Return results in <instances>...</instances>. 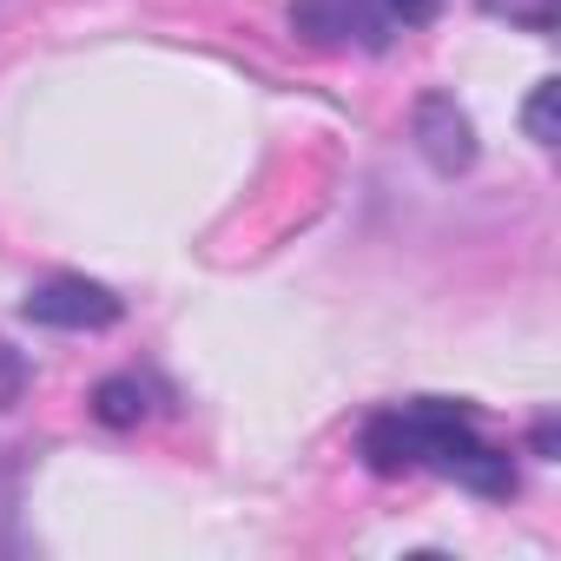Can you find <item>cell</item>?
Listing matches in <instances>:
<instances>
[{"mask_svg": "<svg viewBox=\"0 0 561 561\" xmlns=\"http://www.w3.org/2000/svg\"><path fill=\"white\" fill-rule=\"evenodd\" d=\"M377 14H383L390 27H430V21L443 14V0H377Z\"/></svg>", "mask_w": 561, "mask_h": 561, "instance_id": "obj_9", "label": "cell"}, {"mask_svg": "<svg viewBox=\"0 0 561 561\" xmlns=\"http://www.w3.org/2000/svg\"><path fill=\"white\" fill-rule=\"evenodd\" d=\"M554 93H561V87H554V80H541V87L528 93V106H522V126H528V139H535V146H554V139H561V133H554Z\"/></svg>", "mask_w": 561, "mask_h": 561, "instance_id": "obj_7", "label": "cell"}, {"mask_svg": "<svg viewBox=\"0 0 561 561\" xmlns=\"http://www.w3.org/2000/svg\"><path fill=\"white\" fill-rule=\"evenodd\" d=\"M291 27L318 47H344V41H364L370 54L390 47V21L377 14V0H291Z\"/></svg>", "mask_w": 561, "mask_h": 561, "instance_id": "obj_4", "label": "cell"}, {"mask_svg": "<svg viewBox=\"0 0 561 561\" xmlns=\"http://www.w3.org/2000/svg\"><path fill=\"white\" fill-rule=\"evenodd\" d=\"M27 324H41V331H113L119 318H126V305L106 291V285H93V277H47V285H34L27 291Z\"/></svg>", "mask_w": 561, "mask_h": 561, "instance_id": "obj_2", "label": "cell"}, {"mask_svg": "<svg viewBox=\"0 0 561 561\" xmlns=\"http://www.w3.org/2000/svg\"><path fill=\"white\" fill-rule=\"evenodd\" d=\"M21 390H27V357L14 344H0V410H14Z\"/></svg>", "mask_w": 561, "mask_h": 561, "instance_id": "obj_10", "label": "cell"}, {"mask_svg": "<svg viewBox=\"0 0 561 561\" xmlns=\"http://www.w3.org/2000/svg\"><path fill=\"white\" fill-rule=\"evenodd\" d=\"M489 14H508V21H522L528 34H548L554 27V0H482Z\"/></svg>", "mask_w": 561, "mask_h": 561, "instance_id": "obj_8", "label": "cell"}, {"mask_svg": "<svg viewBox=\"0 0 561 561\" xmlns=\"http://www.w3.org/2000/svg\"><path fill=\"white\" fill-rule=\"evenodd\" d=\"M364 462H370L377 476L436 469V476H449V482H462L469 495H489V502H508V495H515V462H508V449L482 443L476 410H469V403H449V397H416V403L377 410V416L364 423Z\"/></svg>", "mask_w": 561, "mask_h": 561, "instance_id": "obj_1", "label": "cell"}, {"mask_svg": "<svg viewBox=\"0 0 561 561\" xmlns=\"http://www.w3.org/2000/svg\"><path fill=\"white\" fill-rule=\"evenodd\" d=\"M21 462L0 449V554H14L21 548Z\"/></svg>", "mask_w": 561, "mask_h": 561, "instance_id": "obj_6", "label": "cell"}, {"mask_svg": "<svg viewBox=\"0 0 561 561\" xmlns=\"http://www.w3.org/2000/svg\"><path fill=\"white\" fill-rule=\"evenodd\" d=\"M93 416L106 430H139L152 416V397H146L139 377H106V383H93Z\"/></svg>", "mask_w": 561, "mask_h": 561, "instance_id": "obj_5", "label": "cell"}, {"mask_svg": "<svg viewBox=\"0 0 561 561\" xmlns=\"http://www.w3.org/2000/svg\"><path fill=\"white\" fill-rule=\"evenodd\" d=\"M410 133H416V152L430 159V172H443V179H462V172L476 165V152H482L469 113L456 106V93H423Z\"/></svg>", "mask_w": 561, "mask_h": 561, "instance_id": "obj_3", "label": "cell"}]
</instances>
